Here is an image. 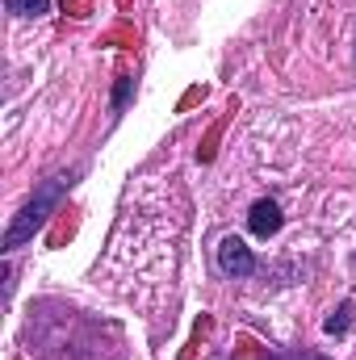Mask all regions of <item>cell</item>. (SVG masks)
Instances as JSON below:
<instances>
[{"label": "cell", "instance_id": "obj_1", "mask_svg": "<svg viewBox=\"0 0 356 360\" xmlns=\"http://www.w3.org/2000/svg\"><path fill=\"white\" fill-rule=\"evenodd\" d=\"M72 180H76V172H59V176H51L38 193H34V201L8 222V231H4V252H17L25 239H34L42 226H46V218H51V210L59 205V197L72 188Z\"/></svg>", "mask_w": 356, "mask_h": 360}, {"label": "cell", "instance_id": "obj_2", "mask_svg": "<svg viewBox=\"0 0 356 360\" xmlns=\"http://www.w3.org/2000/svg\"><path fill=\"white\" fill-rule=\"evenodd\" d=\"M218 269L227 272V276H252L256 272V256H252V248L239 235H227L218 243Z\"/></svg>", "mask_w": 356, "mask_h": 360}, {"label": "cell", "instance_id": "obj_3", "mask_svg": "<svg viewBox=\"0 0 356 360\" xmlns=\"http://www.w3.org/2000/svg\"><path fill=\"white\" fill-rule=\"evenodd\" d=\"M281 222H285V218H281V205H276V201H256V205H252V214H248V226H252V235H256V239H272V235H276V231H281Z\"/></svg>", "mask_w": 356, "mask_h": 360}, {"label": "cell", "instance_id": "obj_4", "mask_svg": "<svg viewBox=\"0 0 356 360\" xmlns=\"http://www.w3.org/2000/svg\"><path fill=\"white\" fill-rule=\"evenodd\" d=\"M4 4L17 17H42V13H51V0H4Z\"/></svg>", "mask_w": 356, "mask_h": 360}, {"label": "cell", "instance_id": "obj_5", "mask_svg": "<svg viewBox=\"0 0 356 360\" xmlns=\"http://www.w3.org/2000/svg\"><path fill=\"white\" fill-rule=\"evenodd\" d=\"M348 323H352V302H340V310H336L323 327H327V335H344V331H348Z\"/></svg>", "mask_w": 356, "mask_h": 360}, {"label": "cell", "instance_id": "obj_6", "mask_svg": "<svg viewBox=\"0 0 356 360\" xmlns=\"http://www.w3.org/2000/svg\"><path fill=\"white\" fill-rule=\"evenodd\" d=\"M130 89H134V80H122V84H117V92H113V109H122V105H126Z\"/></svg>", "mask_w": 356, "mask_h": 360}, {"label": "cell", "instance_id": "obj_7", "mask_svg": "<svg viewBox=\"0 0 356 360\" xmlns=\"http://www.w3.org/2000/svg\"><path fill=\"white\" fill-rule=\"evenodd\" d=\"M281 360H323V356H281Z\"/></svg>", "mask_w": 356, "mask_h": 360}]
</instances>
